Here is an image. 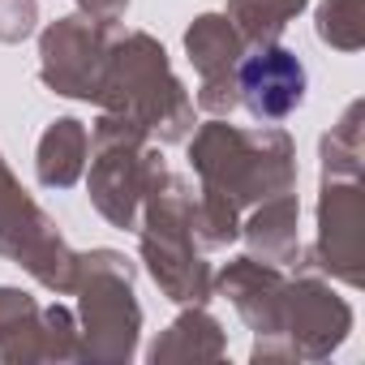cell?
<instances>
[{
    "label": "cell",
    "instance_id": "cell-1",
    "mask_svg": "<svg viewBox=\"0 0 365 365\" xmlns=\"http://www.w3.org/2000/svg\"><path fill=\"white\" fill-rule=\"evenodd\" d=\"M241 95H245V108L254 116H267V120L288 116L305 99V69L284 48L254 52L241 65Z\"/></svg>",
    "mask_w": 365,
    "mask_h": 365
}]
</instances>
